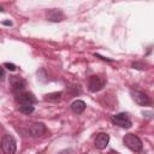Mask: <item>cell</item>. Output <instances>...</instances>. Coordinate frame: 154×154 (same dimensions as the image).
Instances as JSON below:
<instances>
[{
    "mask_svg": "<svg viewBox=\"0 0 154 154\" xmlns=\"http://www.w3.org/2000/svg\"><path fill=\"white\" fill-rule=\"evenodd\" d=\"M123 143L126 148H129L131 152H135V153L141 152L143 147L141 138L135 134H126L123 138Z\"/></svg>",
    "mask_w": 154,
    "mask_h": 154,
    "instance_id": "obj_1",
    "label": "cell"
},
{
    "mask_svg": "<svg viewBox=\"0 0 154 154\" xmlns=\"http://www.w3.org/2000/svg\"><path fill=\"white\" fill-rule=\"evenodd\" d=\"M1 150L4 154H14L17 150V142L13 136L6 134L1 138Z\"/></svg>",
    "mask_w": 154,
    "mask_h": 154,
    "instance_id": "obj_2",
    "label": "cell"
},
{
    "mask_svg": "<svg viewBox=\"0 0 154 154\" xmlns=\"http://www.w3.org/2000/svg\"><path fill=\"white\" fill-rule=\"evenodd\" d=\"M111 122L114 125H117L119 128H123V129H130L132 126V122H131L129 114L125 113V112H120V113H117V114L112 116Z\"/></svg>",
    "mask_w": 154,
    "mask_h": 154,
    "instance_id": "obj_3",
    "label": "cell"
},
{
    "mask_svg": "<svg viewBox=\"0 0 154 154\" xmlns=\"http://www.w3.org/2000/svg\"><path fill=\"white\" fill-rule=\"evenodd\" d=\"M105 79L101 78L100 76H96V75H93L89 77L88 79V90L91 91V93H96V91H100L103 87H105Z\"/></svg>",
    "mask_w": 154,
    "mask_h": 154,
    "instance_id": "obj_4",
    "label": "cell"
},
{
    "mask_svg": "<svg viewBox=\"0 0 154 154\" xmlns=\"http://www.w3.org/2000/svg\"><path fill=\"white\" fill-rule=\"evenodd\" d=\"M130 95L132 97V100L138 105V106H148L152 103L150 97L144 93V91H140V90H130Z\"/></svg>",
    "mask_w": 154,
    "mask_h": 154,
    "instance_id": "obj_5",
    "label": "cell"
},
{
    "mask_svg": "<svg viewBox=\"0 0 154 154\" xmlns=\"http://www.w3.org/2000/svg\"><path fill=\"white\" fill-rule=\"evenodd\" d=\"M25 87H26V82L24 79H22L20 77H17V76L11 77V90L14 95L23 93Z\"/></svg>",
    "mask_w": 154,
    "mask_h": 154,
    "instance_id": "obj_6",
    "label": "cell"
},
{
    "mask_svg": "<svg viewBox=\"0 0 154 154\" xmlns=\"http://www.w3.org/2000/svg\"><path fill=\"white\" fill-rule=\"evenodd\" d=\"M14 99L19 105H34L37 101L35 95L30 91H23L20 94H17Z\"/></svg>",
    "mask_w": 154,
    "mask_h": 154,
    "instance_id": "obj_7",
    "label": "cell"
},
{
    "mask_svg": "<svg viewBox=\"0 0 154 154\" xmlns=\"http://www.w3.org/2000/svg\"><path fill=\"white\" fill-rule=\"evenodd\" d=\"M29 132H30V136H32V137H42L47 132V128L43 123L36 122V123H32L30 125Z\"/></svg>",
    "mask_w": 154,
    "mask_h": 154,
    "instance_id": "obj_8",
    "label": "cell"
},
{
    "mask_svg": "<svg viewBox=\"0 0 154 154\" xmlns=\"http://www.w3.org/2000/svg\"><path fill=\"white\" fill-rule=\"evenodd\" d=\"M46 18L48 22H53V23H58V22H61L64 18H65V14L59 8H52V10H48L46 12Z\"/></svg>",
    "mask_w": 154,
    "mask_h": 154,
    "instance_id": "obj_9",
    "label": "cell"
},
{
    "mask_svg": "<svg viewBox=\"0 0 154 154\" xmlns=\"http://www.w3.org/2000/svg\"><path fill=\"white\" fill-rule=\"evenodd\" d=\"M108 142H109V135L106 134V132H100V134H97L96 137H95L94 146H95L96 149L102 150V149H105V148L108 146Z\"/></svg>",
    "mask_w": 154,
    "mask_h": 154,
    "instance_id": "obj_10",
    "label": "cell"
},
{
    "mask_svg": "<svg viewBox=\"0 0 154 154\" xmlns=\"http://www.w3.org/2000/svg\"><path fill=\"white\" fill-rule=\"evenodd\" d=\"M71 111L73 112V113H76V114H82L84 111H85V108H87V105H85V102L83 101V100H75L72 103H71Z\"/></svg>",
    "mask_w": 154,
    "mask_h": 154,
    "instance_id": "obj_11",
    "label": "cell"
},
{
    "mask_svg": "<svg viewBox=\"0 0 154 154\" xmlns=\"http://www.w3.org/2000/svg\"><path fill=\"white\" fill-rule=\"evenodd\" d=\"M61 95L63 93L61 91H54V93H49V94H46L45 95V100L46 101H51V102H57L61 99Z\"/></svg>",
    "mask_w": 154,
    "mask_h": 154,
    "instance_id": "obj_12",
    "label": "cell"
},
{
    "mask_svg": "<svg viewBox=\"0 0 154 154\" xmlns=\"http://www.w3.org/2000/svg\"><path fill=\"white\" fill-rule=\"evenodd\" d=\"M18 111L23 114H31L35 111V107L32 105H19L18 106Z\"/></svg>",
    "mask_w": 154,
    "mask_h": 154,
    "instance_id": "obj_13",
    "label": "cell"
},
{
    "mask_svg": "<svg viewBox=\"0 0 154 154\" xmlns=\"http://www.w3.org/2000/svg\"><path fill=\"white\" fill-rule=\"evenodd\" d=\"M131 67H132V69H136V70H144V69H146V67H144V64L138 63V61L132 63V64H131Z\"/></svg>",
    "mask_w": 154,
    "mask_h": 154,
    "instance_id": "obj_14",
    "label": "cell"
},
{
    "mask_svg": "<svg viewBox=\"0 0 154 154\" xmlns=\"http://www.w3.org/2000/svg\"><path fill=\"white\" fill-rule=\"evenodd\" d=\"M5 69H7L8 71H16V69H17V66L13 64V63H4V65H2Z\"/></svg>",
    "mask_w": 154,
    "mask_h": 154,
    "instance_id": "obj_15",
    "label": "cell"
},
{
    "mask_svg": "<svg viewBox=\"0 0 154 154\" xmlns=\"http://www.w3.org/2000/svg\"><path fill=\"white\" fill-rule=\"evenodd\" d=\"M96 58H99V59H101V60H106V61H109V63H112L113 61V59H109V58H105V57H102V55H100L99 53H95L94 54Z\"/></svg>",
    "mask_w": 154,
    "mask_h": 154,
    "instance_id": "obj_16",
    "label": "cell"
},
{
    "mask_svg": "<svg viewBox=\"0 0 154 154\" xmlns=\"http://www.w3.org/2000/svg\"><path fill=\"white\" fill-rule=\"evenodd\" d=\"M1 24H2V25H8V26H11V25H12V22H11V20H4V22H1Z\"/></svg>",
    "mask_w": 154,
    "mask_h": 154,
    "instance_id": "obj_17",
    "label": "cell"
},
{
    "mask_svg": "<svg viewBox=\"0 0 154 154\" xmlns=\"http://www.w3.org/2000/svg\"><path fill=\"white\" fill-rule=\"evenodd\" d=\"M0 79H1V81L5 79V67H4V66L1 67V78H0Z\"/></svg>",
    "mask_w": 154,
    "mask_h": 154,
    "instance_id": "obj_18",
    "label": "cell"
}]
</instances>
